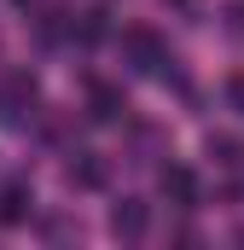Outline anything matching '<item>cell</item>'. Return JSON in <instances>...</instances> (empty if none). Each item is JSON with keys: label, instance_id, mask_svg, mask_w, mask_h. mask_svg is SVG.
Returning a JSON list of instances; mask_svg holds the SVG:
<instances>
[{"label": "cell", "instance_id": "cell-1", "mask_svg": "<svg viewBox=\"0 0 244 250\" xmlns=\"http://www.w3.org/2000/svg\"><path fill=\"white\" fill-rule=\"evenodd\" d=\"M35 105H41L35 70H6V76H0V123L6 128H29L35 123Z\"/></svg>", "mask_w": 244, "mask_h": 250}, {"label": "cell", "instance_id": "cell-2", "mask_svg": "<svg viewBox=\"0 0 244 250\" xmlns=\"http://www.w3.org/2000/svg\"><path fill=\"white\" fill-rule=\"evenodd\" d=\"M157 187H163V198H169L175 209H192V204H198V175H192L186 163H163Z\"/></svg>", "mask_w": 244, "mask_h": 250}, {"label": "cell", "instance_id": "cell-3", "mask_svg": "<svg viewBox=\"0 0 244 250\" xmlns=\"http://www.w3.org/2000/svg\"><path fill=\"white\" fill-rule=\"evenodd\" d=\"M122 53H128V64H134V70H163V41H157V35H151V29H128V35H122Z\"/></svg>", "mask_w": 244, "mask_h": 250}, {"label": "cell", "instance_id": "cell-4", "mask_svg": "<svg viewBox=\"0 0 244 250\" xmlns=\"http://www.w3.org/2000/svg\"><path fill=\"white\" fill-rule=\"evenodd\" d=\"M145 227H151V209L140 198H122L117 209H111V233L117 239H145Z\"/></svg>", "mask_w": 244, "mask_h": 250}, {"label": "cell", "instance_id": "cell-5", "mask_svg": "<svg viewBox=\"0 0 244 250\" xmlns=\"http://www.w3.org/2000/svg\"><path fill=\"white\" fill-rule=\"evenodd\" d=\"M87 111H93V123H117L122 111H128V99H122V87H111V82H93L87 87Z\"/></svg>", "mask_w": 244, "mask_h": 250}, {"label": "cell", "instance_id": "cell-6", "mask_svg": "<svg viewBox=\"0 0 244 250\" xmlns=\"http://www.w3.org/2000/svg\"><path fill=\"white\" fill-rule=\"evenodd\" d=\"M29 215V181H6L0 192V221H23Z\"/></svg>", "mask_w": 244, "mask_h": 250}, {"label": "cell", "instance_id": "cell-7", "mask_svg": "<svg viewBox=\"0 0 244 250\" xmlns=\"http://www.w3.org/2000/svg\"><path fill=\"white\" fill-rule=\"evenodd\" d=\"M209 157L221 169H244V140L239 134H209Z\"/></svg>", "mask_w": 244, "mask_h": 250}, {"label": "cell", "instance_id": "cell-8", "mask_svg": "<svg viewBox=\"0 0 244 250\" xmlns=\"http://www.w3.org/2000/svg\"><path fill=\"white\" fill-rule=\"evenodd\" d=\"M105 29H111V23H105V6H87V12H81V23H76V41H81V47H93V41H105Z\"/></svg>", "mask_w": 244, "mask_h": 250}, {"label": "cell", "instance_id": "cell-9", "mask_svg": "<svg viewBox=\"0 0 244 250\" xmlns=\"http://www.w3.org/2000/svg\"><path fill=\"white\" fill-rule=\"evenodd\" d=\"M70 181H81V187H105V163H93L87 151H76V163H70Z\"/></svg>", "mask_w": 244, "mask_h": 250}, {"label": "cell", "instance_id": "cell-10", "mask_svg": "<svg viewBox=\"0 0 244 250\" xmlns=\"http://www.w3.org/2000/svg\"><path fill=\"white\" fill-rule=\"evenodd\" d=\"M221 18H227V35H239V41H244V0H227Z\"/></svg>", "mask_w": 244, "mask_h": 250}, {"label": "cell", "instance_id": "cell-11", "mask_svg": "<svg viewBox=\"0 0 244 250\" xmlns=\"http://www.w3.org/2000/svg\"><path fill=\"white\" fill-rule=\"evenodd\" d=\"M227 99H233V111H244V70L227 82Z\"/></svg>", "mask_w": 244, "mask_h": 250}]
</instances>
